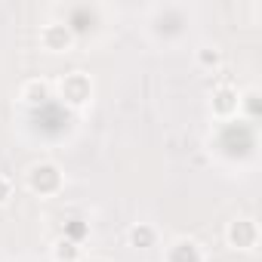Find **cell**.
<instances>
[{
  "instance_id": "cell-1",
  "label": "cell",
  "mask_w": 262,
  "mask_h": 262,
  "mask_svg": "<svg viewBox=\"0 0 262 262\" xmlns=\"http://www.w3.org/2000/svg\"><path fill=\"white\" fill-rule=\"evenodd\" d=\"M62 170H59V164H53V161H37V164H31L28 167V173H25V185H28V191L31 194H40V198H53V194H59L62 191Z\"/></svg>"
},
{
  "instance_id": "cell-2",
  "label": "cell",
  "mask_w": 262,
  "mask_h": 262,
  "mask_svg": "<svg viewBox=\"0 0 262 262\" xmlns=\"http://www.w3.org/2000/svg\"><path fill=\"white\" fill-rule=\"evenodd\" d=\"M53 90H59V99H62L65 105H71V108H83V105L93 102V80H90V74H83V71L65 74Z\"/></svg>"
},
{
  "instance_id": "cell-3",
  "label": "cell",
  "mask_w": 262,
  "mask_h": 262,
  "mask_svg": "<svg viewBox=\"0 0 262 262\" xmlns=\"http://www.w3.org/2000/svg\"><path fill=\"white\" fill-rule=\"evenodd\" d=\"M225 241L234 250H256V244H259V225H256V219H250V216L231 219L228 228H225Z\"/></svg>"
},
{
  "instance_id": "cell-4",
  "label": "cell",
  "mask_w": 262,
  "mask_h": 262,
  "mask_svg": "<svg viewBox=\"0 0 262 262\" xmlns=\"http://www.w3.org/2000/svg\"><path fill=\"white\" fill-rule=\"evenodd\" d=\"M40 47L47 53H71L74 47V31L68 25H59V22H50L40 28Z\"/></svg>"
},
{
  "instance_id": "cell-5",
  "label": "cell",
  "mask_w": 262,
  "mask_h": 262,
  "mask_svg": "<svg viewBox=\"0 0 262 262\" xmlns=\"http://www.w3.org/2000/svg\"><path fill=\"white\" fill-rule=\"evenodd\" d=\"M237 99H241V93H237L231 83H219V86L213 90L210 111H213L219 120H228V117H234V114H237Z\"/></svg>"
},
{
  "instance_id": "cell-6",
  "label": "cell",
  "mask_w": 262,
  "mask_h": 262,
  "mask_svg": "<svg viewBox=\"0 0 262 262\" xmlns=\"http://www.w3.org/2000/svg\"><path fill=\"white\" fill-rule=\"evenodd\" d=\"M164 262H204V250L191 237H176L164 250Z\"/></svg>"
},
{
  "instance_id": "cell-7",
  "label": "cell",
  "mask_w": 262,
  "mask_h": 262,
  "mask_svg": "<svg viewBox=\"0 0 262 262\" xmlns=\"http://www.w3.org/2000/svg\"><path fill=\"white\" fill-rule=\"evenodd\" d=\"M19 99H22L25 105H43V102H50V99H53V80H47V77H31V80H25V83L19 86Z\"/></svg>"
},
{
  "instance_id": "cell-8",
  "label": "cell",
  "mask_w": 262,
  "mask_h": 262,
  "mask_svg": "<svg viewBox=\"0 0 262 262\" xmlns=\"http://www.w3.org/2000/svg\"><path fill=\"white\" fill-rule=\"evenodd\" d=\"M126 241H129V247H136V250H148V247L158 244V228L151 222H136L133 228L126 231Z\"/></svg>"
},
{
  "instance_id": "cell-9",
  "label": "cell",
  "mask_w": 262,
  "mask_h": 262,
  "mask_svg": "<svg viewBox=\"0 0 262 262\" xmlns=\"http://www.w3.org/2000/svg\"><path fill=\"white\" fill-rule=\"evenodd\" d=\"M53 259L56 262H80L83 259V247H80V241H74V237H56L53 241Z\"/></svg>"
},
{
  "instance_id": "cell-10",
  "label": "cell",
  "mask_w": 262,
  "mask_h": 262,
  "mask_svg": "<svg viewBox=\"0 0 262 262\" xmlns=\"http://www.w3.org/2000/svg\"><path fill=\"white\" fill-rule=\"evenodd\" d=\"M194 62H198V68H204V71H219L222 68V62H225V56H222V50L219 47H198L194 50Z\"/></svg>"
},
{
  "instance_id": "cell-11",
  "label": "cell",
  "mask_w": 262,
  "mask_h": 262,
  "mask_svg": "<svg viewBox=\"0 0 262 262\" xmlns=\"http://www.w3.org/2000/svg\"><path fill=\"white\" fill-rule=\"evenodd\" d=\"M241 111H244V117L256 120V114H259V90L241 93V99H237V114H241Z\"/></svg>"
},
{
  "instance_id": "cell-12",
  "label": "cell",
  "mask_w": 262,
  "mask_h": 262,
  "mask_svg": "<svg viewBox=\"0 0 262 262\" xmlns=\"http://www.w3.org/2000/svg\"><path fill=\"white\" fill-rule=\"evenodd\" d=\"M10 198H13V182H10V176H0V207H7Z\"/></svg>"
},
{
  "instance_id": "cell-13",
  "label": "cell",
  "mask_w": 262,
  "mask_h": 262,
  "mask_svg": "<svg viewBox=\"0 0 262 262\" xmlns=\"http://www.w3.org/2000/svg\"><path fill=\"white\" fill-rule=\"evenodd\" d=\"M86 262H111V259H105V256H90Z\"/></svg>"
}]
</instances>
